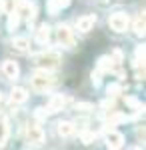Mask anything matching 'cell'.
Listing matches in <instances>:
<instances>
[{"label":"cell","instance_id":"obj_14","mask_svg":"<svg viewBox=\"0 0 146 150\" xmlns=\"http://www.w3.org/2000/svg\"><path fill=\"white\" fill-rule=\"evenodd\" d=\"M58 134L64 136V138H66V136H72V134H74V124H72V122H60V124H58Z\"/></svg>","mask_w":146,"mask_h":150},{"label":"cell","instance_id":"obj_8","mask_svg":"<svg viewBox=\"0 0 146 150\" xmlns=\"http://www.w3.org/2000/svg\"><path fill=\"white\" fill-rule=\"evenodd\" d=\"M122 144H124V136L120 132L110 130V132L106 134V146H108V148H120Z\"/></svg>","mask_w":146,"mask_h":150},{"label":"cell","instance_id":"obj_25","mask_svg":"<svg viewBox=\"0 0 146 150\" xmlns=\"http://www.w3.org/2000/svg\"><path fill=\"white\" fill-rule=\"evenodd\" d=\"M36 118H40V120H44V118H46V112L42 110V108H38V110H36Z\"/></svg>","mask_w":146,"mask_h":150},{"label":"cell","instance_id":"obj_12","mask_svg":"<svg viewBox=\"0 0 146 150\" xmlns=\"http://www.w3.org/2000/svg\"><path fill=\"white\" fill-rule=\"evenodd\" d=\"M26 98H28V94H26L24 88H14L10 92V102L12 104H22V102H26Z\"/></svg>","mask_w":146,"mask_h":150},{"label":"cell","instance_id":"obj_19","mask_svg":"<svg viewBox=\"0 0 146 150\" xmlns=\"http://www.w3.org/2000/svg\"><path fill=\"white\" fill-rule=\"evenodd\" d=\"M98 68H100V70H110V68H112V58H108V56L100 58V62H98Z\"/></svg>","mask_w":146,"mask_h":150},{"label":"cell","instance_id":"obj_5","mask_svg":"<svg viewBox=\"0 0 146 150\" xmlns=\"http://www.w3.org/2000/svg\"><path fill=\"white\" fill-rule=\"evenodd\" d=\"M26 140L30 144H42L44 142V130L38 124H30V126L26 128Z\"/></svg>","mask_w":146,"mask_h":150},{"label":"cell","instance_id":"obj_20","mask_svg":"<svg viewBox=\"0 0 146 150\" xmlns=\"http://www.w3.org/2000/svg\"><path fill=\"white\" fill-rule=\"evenodd\" d=\"M122 92V88H120V84H110L108 86V96H116V94Z\"/></svg>","mask_w":146,"mask_h":150},{"label":"cell","instance_id":"obj_10","mask_svg":"<svg viewBox=\"0 0 146 150\" xmlns=\"http://www.w3.org/2000/svg\"><path fill=\"white\" fill-rule=\"evenodd\" d=\"M66 102H68V98H64V96H52L46 110H48V112H58V110H62V106Z\"/></svg>","mask_w":146,"mask_h":150},{"label":"cell","instance_id":"obj_22","mask_svg":"<svg viewBox=\"0 0 146 150\" xmlns=\"http://www.w3.org/2000/svg\"><path fill=\"white\" fill-rule=\"evenodd\" d=\"M126 120V116L124 114H114L112 116V120H110V124H116V122H124Z\"/></svg>","mask_w":146,"mask_h":150},{"label":"cell","instance_id":"obj_26","mask_svg":"<svg viewBox=\"0 0 146 150\" xmlns=\"http://www.w3.org/2000/svg\"><path fill=\"white\" fill-rule=\"evenodd\" d=\"M76 108H78V110H90L92 106H90V104H76Z\"/></svg>","mask_w":146,"mask_h":150},{"label":"cell","instance_id":"obj_9","mask_svg":"<svg viewBox=\"0 0 146 150\" xmlns=\"http://www.w3.org/2000/svg\"><path fill=\"white\" fill-rule=\"evenodd\" d=\"M94 22H96V16H94V14H88V16H82V18H78L76 28H78L80 32H88V30H92Z\"/></svg>","mask_w":146,"mask_h":150},{"label":"cell","instance_id":"obj_3","mask_svg":"<svg viewBox=\"0 0 146 150\" xmlns=\"http://www.w3.org/2000/svg\"><path fill=\"white\" fill-rule=\"evenodd\" d=\"M128 24H130L128 14H124V12H116V14H112V16L108 18V26L112 28L114 32H126Z\"/></svg>","mask_w":146,"mask_h":150},{"label":"cell","instance_id":"obj_17","mask_svg":"<svg viewBox=\"0 0 146 150\" xmlns=\"http://www.w3.org/2000/svg\"><path fill=\"white\" fill-rule=\"evenodd\" d=\"M18 24H20V16L16 14V12H10V18H8V30H16L18 28Z\"/></svg>","mask_w":146,"mask_h":150},{"label":"cell","instance_id":"obj_2","mask_svg":"<svg viewBox=\"0 0 146 150\" xmlns=\"http://www.w3.org/2000/svg\"><path fill=\"white\" fill-rule=\"evenodd\" d=\"M30 82H32V88H34V90L44 92V90H48V88L54 84V78H52L50 74H46V70H44V72H36L32 78H30Z\"/></svg>","mask_w":146,"mask_h":150},{"label":"cell","instance_id":"obj_18","mask_svg":"<svg viewBox=\"0 0 146 150\" xmlns=\"http://www.w3.org/2000/svg\"><path fill=\"white\" fill-rule=\"evenodd\" d=\"M46 8H48L50 14H56V12L62 8V2H60V0H48V2H46Z\"/></svg>","mask_w":146,"mask_h":150},{"label":"cell","instance_id":"obj_13","mask_svg":"<svg viewBox=\"0 0 146 150\" xmlns=\"http://www.w3.org/2000/svg\"><path fill=\"white\" fill-rule=\"evenodd\" d=\"M28 46H30L28 38H14V40H12V48H14L16 52H26Z\"/></svg>","mask_w":146,"mask_h":150},{"label":"cell","instance_id":"obj_23","mask_svg":"<svg viewBox=\"0 0 146 150\" xmlns=\"http://www.w3.org/2000/svg\"><path fill=\"white\" fill-rule=\"evenodd\" d=\"M122 60V52L120 50H114L112 52V62H120Z\"/></svg>","mask_w":146,"mask_h":150},{"label":"cell","instance_id":"obj_7","mask_svg":"<svg viewBox=\"0 0 146 150\" xmlns=\"http://www.w3.org/2000/svg\"><path fill=\"white\" fill-rule=\"evenodd\" d=\"M2 74H4L8 80H14V78H18L20 68H18V64H16L14 60H6V62L2 64Z\"/></svg>","mask_w":146,"mask_h":150},{"label":"cell","instance_id":"obj_4","mask_svg":"<svg viewBox=\"0 0 146 150\" xmlns=\"http://www.w3.org/2000/svg\"><path fill=\"white\" fill-rule=\"evenodd\" d=\"M56 38H58V42H60L62 46H66V48L74 46V34H72V30L68 28L66 24H60L56 28Z\"/></svg>","mask_w":146,"mask_h":150},{"label":"cell","instance_id":"obj_24","mask_svg":"<svg viewBox=\"0 0 146 150\" xmlns=\"http://www.w3.org/2000/svg\"><path fill=\"white\" fill-rule=\"evenodd\" d=\"M92 82H94L96 86L100 84V74H98V72H92Z\"/></svg>","mask_w":146,"mask_h":150},{"label":"cell","instance_id":"obj_27","mask_svg":"<svg viewBox=\"0 0 146 150\" xmlns=\"http://www.w3.org/2000/svg\"><path fill=\"white\" fill-rule=\"evenodd\" d=\"M0 100H2V96H0Z\"/></svg>","mask_w":146,"mask_h":150},{"label":"cell","instance_id":"obj_11","mask_svg":"<svg viewBox=\"0 0 146 150\" xmlns=\"http://www.w3.org/2000/svg\"><path fill=\"white\" fill-rule=\"evenodd\" d=\"M48 38H50V26H48V24H40L38 30H36V40H38L40 44H46Z\"/></svg>","mask_w":146,"mask_h":150},{"label":"cell","instance_id":"obj_6","mask_svg":"<svg viewBox=\"0 0 146 150\" xmlns=\"http://www.w3.org/2000/svg\"><path fill=\"white\" fill-rule=\"evenodd\" d=\"M16 14H18V16H24V18L30 22V20L34 18V14H36V6H34V2H18Z\"/></svg>","mask_w":146,"mask_h":150},{"label":"cell","instance_id":"obj_15","mask_svg":"<svg viewBox=\"0 0 146 150\" xmlns=\"http://www.w3.org/2000/svg\"><path fill=\"white\" fill-rule=\"evenodd\" d=\"M6 138H8V122L4 116H0V146L6 144Z\"/></svg>","mask_w":146,"mask_h":150},{"label":"cell","instance_id":"obj_21","mask_svg":"<svg viewBox=\"0 0 146 150\" xmlns=\"http://www.w3.org/2000/svg\"><path fill=\"white\" fill-rule=\"evenodd\" d=\"M80 138H82L84 144H90V142L94 140V134H92V132H82V134H80Z\"/></svg>","mask_w":146,"mask_h":150},{"label":"cell","instance_id":"obj_1","mask_svg":"<svg viewBox=\"0 0 146 150\" xmlns=\"http://www.w3.org/2000/svg\"><path fill=\"white\" fill-rule=\"evenodd\" d=\"M34 64L42 70H52L60 64V54L58 52H42V54H36L32 56Z\"/></svg>","mask_w":146,"mask_h":150},{"label":"cell","instance_id":"obj_16","mask_svg":"<svg viewBox=\"0 0 146 150\" xmlns=\"http://www.w3.org/2000/svg\"><path fill=\"white\" fill-rule=\"evenodd\" d=\"M134 32L136 36H144V14H140L134 20Z\"/></svg>","mask_w":146,"mask_h":150}]
</instances>
